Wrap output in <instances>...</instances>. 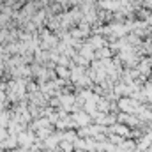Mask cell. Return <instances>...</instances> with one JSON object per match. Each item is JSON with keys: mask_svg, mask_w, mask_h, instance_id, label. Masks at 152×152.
<instances>
[{"mask_svg": "<svg viewBox=\"0 0 152 152\" xmlns=\"http://www.w3.org/2000/svg\"><path fill=\"white\" fill-rule=\"evenodd\" d=\"M76 120V124H78V127H85V126H88L90 124V113H87V112H76V115H73Z\"/></svg>", "mask_w": 152, "mask_h": 152, "instance_id": "1", "label": "cell"}, {"mask_svg": "<svg viewBox=\"0 0 152 152\" xmlns=\"http://www.w3.org/2000/svg\"><path fill=\"white\" fill-rule=\"evenodd\" d=\"M118 108H120L122 112H126V113H131V112H134L138 106H136V103H134L133 99H122V101L118 103Z\"/></svg>", "mask_w": 152, "mask_h": 152, "instance_id": "2", "label": "cell"}, {"mask_svg": "<svg viewBox=\"0 0 152 152\" xmlns=\"http://www.w3.org/2000/svg\"><path fill=\"white\" fill-rule=\"evenodd\" d=\"M62 140H66V142H71V143H75L76 140H78V134H76L73 129H66V131H64V134H62Z\"/></svg>", "mask_w": 152, "mask_h": 152, "instance_id": "3", "label": "cell"}, {"mask_svg": "<svg viewBox=\"0 0 152 152\" xmlns=\"http://www.w3.org/2000/svg\"><path fill=\"white\" fill-rule=\"evenodd\" d=\"M36 133H37L39 140H46V138L51 136V127H42V129H37Z\"/></svg>", "mask_w": 152, "mask_h": 152, "instance_id": "4", "label": "cell"}, {"mask_svg": "<svg viewBox=\"0 0 152 152\" xmlns=\"http://www.w3.org/2000/svg\"><path fill=\"white\" fill-rule=\"evenodd\" d=\"M58 147H60V151H62V152H73V151H75V143L66 142V140H62V142L58 143Z\"/></svg>", "mask_w": 152, "mask_h": 152, "instance_id": "5", "label": "cell"}, {"mask_svg": "<svg viewBox=\"0 0 152 152\" xmlns=\"http://www.w3.org/2000/svg\"><path fill=\"white\" fill-rule=\"evenodd\" d=\"M75 151H76V152L87 151V140H81V138H78V140L75 142Z\"/></svg>", "mask_w": 152, "mask_h": 152, "instance_id": "6", "label": "cell"}, {"mask_svg": "<svg viewBox=\"0 0 152 152\" xmlns=\"http://www.w3.org/2000/svg\"><path fill=\"white\" fill-rule=\"evenodd\" d=\"M57 76H58V78H64V80H67V78L71 76V71H67L66 67L58 66V67H57Z\"/></svg>", "mask_w": 152, "mask_h": 152, "instance_id": "7", "label": "cell"}, {"mask_svg": "<svg viewBox=\"0 0 152 152\" xmlns=\"http://www.w3.org/2000/svg\"><path fill=\"white\" fill-rule=\"evenodd\" d=\"M81 55H83L85 58H92V46H85V48L81 50Z\"/></svg>", "mask_w": 152, "mask_h": 152, "instance_id": "8", "label": "cell"}, {"mask_svg": "<svg viewBox=\"0 0 152 152\" xmlns=\"http://www.w3.org/2000/svg\"><path fill=\"white\" fill-rule=\"evenodd\" d=\"M115 131H117L118 134H126V131H127V129H126V127H122V126H117V127H115Z\"/></svg>", "mask_w": 152, "mask_h": 152, "instance_id": "9", "label": "cell"}]
</instances>
